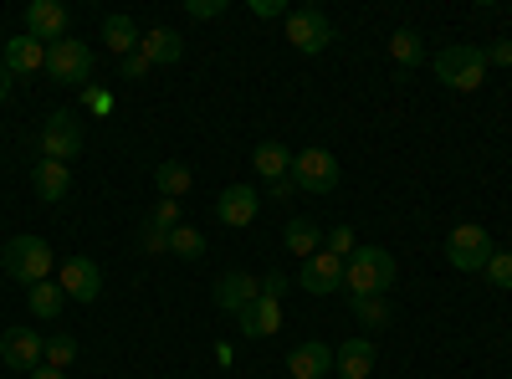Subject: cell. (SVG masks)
Wrapping results in <instances>:
<instances>
[{
  "instance_id": "6da1fadb",
  "label": "cell",
  "mask_w": 512,
  "mask_h": 379,
  "mask_svg": "<svg viewBox=\"0 0 512 379\" xmlns=\"http://www.w3.org/2000/svg\"><path fill=\"white\" fill-rule=\"evenodd\" d=\"M344 287L354 298H384V287H395V257L384 246H354L344 262Z\"/></svg>"
},
{
  "instance_id": "7a4b0ae2",
  "label": "cell",
  "mask_w": 512,
  "mask_h": 379,
  "mask_svg": "<svg viewBox=\"0 0 512 379\" xmlns=\"http://www.w3.org/2000/svg\"><path fill=\"white\" fill-rule=\"evenodd\" d=\"M0 267H6L16 282H26V287L47 282L52 277V241H41V236H11L6 251H0Z\"/></svg>"
},
{
  "instance_id": "3957f363",
  "label": "cell",
  "mask_w": 512,
  "mask_h": 379,
  "mask_svg": "<svg viewBox=\"0 0 512 379\" xmlns=\"http://www.w3.org/2000/svg\"><path fill=\"white\" fill-rule=\"evenodd\" d=\"M436 77L446 82V88H456V93H477L487 82V52L472 47V41H456V47H446L436 57Z\"/></svg>"
},
{
  "instance_id": "277c9868",
  "label": "cell",
  "mask_w": 512,
  "mask_h": 379,
  "mask_svg": "<svg viewBox=\"0 0 512 379\" xmlns=\"http://www.w3.org/2000/svg\"><path fill=\"white\" fill-rule=\"evenodd\" d=\"M492 251H497V241L482 231V226H456L451 236H446V262L456 267V272H482L487 262H492Z\"/></svg>"
},
{
  "instance_id": "5b68a950",
  "label": "cell",
  "mask_w": 512,
  "mask_h": 379,
  "mask_svg": "<svg viewBox=\"0 0 512 379\" xmlns=\"http://www.w3.org/2000/svg\"><path fill=\"white\" fill-rule=\"evenodd\" d=\"M47 72L52 82H67V88H82V82H93V52L88 41H57V47H47Z\"/></svg>"
},
{
  "instance_id": "8992f818",
  "label": "cell",
  "mask_w": 512,
  "mask_h": 379,
  "mask_svg": "<svg viewBox=\"0 0 512 379\" xmlns=\"http://www.w3.org/2000/svg\"><path fill=\"white\" fill-rule=\"evenodd\" d=\"M292 185L308 190V195L338 190V159H333L328 149H303V154H292Z\"/></svg>"
},
{
  "instance_id": "52a82bcc",
  "label": "cell",
  "mask_w": 512,
  "mask_h": 379,
  "mask_svg": "<svg viewBox=\"0 0 512 379\" xmlns=\"http://www.w3.org/2000/svg\"><path fill=\"white\" fill-rule=\"evenodd\" d=\"M287 41L303 57H318L328 41H333V21L318 11V6H303V11H287Z\"/></svg>"
},
{
  "instance_id": "ba28073f",
  "label": "cell",
  "mask_w": 512,
  "mask_h": 379,
  "mask_svg": "<svg viewBox=\"0 0 512 379\" xmlns=\"http://www.w3.org/2000/svg\"><path fill=\"white\" fill-rule=\"evenodd\" d=\"M41 149H47V159H57V164L82 154V123H77L72 108H57L47 123H41Z\"/></svg>"
},
{
  "instance_id": "9c48e42d",
  "label": "cell",
  "mask_w": 512,
  "mask_h": 379,
  "mask_svg": "<svg viewBox=\"0 0 512 379\" xmlns=\"http://www.w3.org/2000/svg\"><path fill=\"white\" fill-rule=\"evenodd\" d=\"M297 287L313 292V298L338 292V287H344V257H333V251H313V257L297 267Z\"/></svg>"
},
{
  "instance_id": "30bf717a",
  "label": "cell",
  "mask_w": 512,
  "mask_h": 379,
  "mask_svg": "<svg viewBox=\"0 0 512 379\" xmlns=\"http://www.w3.org/2000/svg\"><path fill=\"white\" fill-rule=\"evenodd\" d=\"M26 36H36L41 47H57V41H67V6L62 0H31L26 6Z\"/></svg>"
},
{
  "instance_id": "8fae6325",
  "label": "cell",
  "mask_w": 512,
  "mask_h": 379,
  "mask_svg": "<svg viewBox=\"0 0 512 379\" xmlns=\"http://www.w3.org/2000/svg\"><path fill=\"white\" fill-rule=\"evenodd\" d=\"M57 282H62L67 298H77V303H93L98 292H103V272H98L93 257H67L62 272H57Z\"/></svg>"
},
{
  "instance_id": "7c38bea8",
  "label": "cell",
  "mask_w": 512,
  "mask_h": 379,
  "mask_svg": "<svg viewBox=\"0 0 512 379\" xmlns=\"http://www.w3.org/2000/svg\"><path fill=\"white\" fill-rule=\"evenodd\" d=\"M41 349H47V339H41L36 328H6L0 333V359H6L11 369H41Z\"/></svg>"
},
{
  "instance_id": "4fadbf2b",
  "label": "cell",
  "mask_w": 512,
  "mask_h": 379,
  "mask_svg": "<svg viewBox=\"0 0 512 379\" xmlns=\"http://www.w3.org/2000/svg\"><path fill=\"white\" fill-rule=\"evenodd\" d=\"M256 205H262V200H256V190L251 185H231V190H221L216 195V221L221 226H251L256 221Z\"/></svg>"
},
{
  "instance_id": "5bb4252c",
  "label": "cell",
  "mask_w": 512,
  "mask_h": 379,
  "mask_svg": "<svg viewBox=\"0 0 512 379\" xmlns=\"http://www.w3.org/2000/svg\"><path fill=\"white\" fill-rule=\"evenodd\" d=\"M236 323H241L246 339H272V333L282 328V308H277L272 298H262V292H256V298L236 313Z\"/></svg>"
},
{
  "instance_id": "9a60e30c",
  "label": "cell",
  "mask_w": 512,
  "mask_h": 379,
  "mask_svg": "<svg viewBox=\"0 0 512 379\" xmlns=\"http://www.w3.org/2000/svg\"><path fill=\"white\" fill-rule=\"evenodd\" d=\"M287 374H292V379H323V374H333V349L318 344V339L297 344V349L287 354Z\"/></svg>"
},
{
  "instance_id": "2e32d148",
  "label": "cell",
  "mask_w": 512,
  "mask_h": 379,
  "mask_svg": "<svg viewBox=\"0 0 512 379\" xmlns=\"http://www.w3.org/2000/svg\"><path fill=\"white\" fill-rule=\"evenodd\" d=\"M333 374L338 379H369L374 374V344L369 339H344L333 349Z\"/></svg>"
},
{
  "instance_id": "e0dca14e",
  "label": "cell",
  "mask_w": 512,
  "mask_h": 379,
  "mask_svg": "<svg viewBox=\"0 0 512 379\" xmlns=\"http://www.w3.org/2000/svg\"><path fill=\"white\" fill-rule=\"evenodd\" d=\"M0 62H6L11 67V77H26V72H47V47H41V41L36 36H11L6 41V57H0Z\"/></svg>"
},
{
  "instance_id": "ac0fdd59",
  "label": "cell",
  "mask_w": 512,
  "mask_h": 379,
  "mask_svg": "<svg viewBox=\"0 0 512 379\" xmlns=\"http://www.w3.org/2000/svg\"><path fill=\"white\" fill-rule=\"evenodd\" d=\"M256 292H262V282H256V277H246V272H226V277L216 282V308H221V313H241V308L256 298Z\"/></svg>"
},
{
  "instance_id": "d6986e66",
  "label": "cell",
  "mask_w": 512,
  "mask_h": 379,
  "mask_svg": "<svg viewBox=\"0 0 512 379\" xmlns=\"http://www.w3.org/2000/svg\"><path fill=\"white\" fill-rule=\"evenodd\" d=\"M31 190L47 200V205H57L72 190V170H67V164H57V159H41L36 170H31Z\"/></svg>"
},
{
  "instance_id": "ffe728a7",
  "label": "cell",
  "mask_w": 512,
  "mask_h": 379,
  "mask_svg": "<svg viewBox=\"0 0 512 379\" xmlns=\"http://www.w3.org/2000/svg\"><path fill=\"white\" fill-rule=\"evenodd\" d=\"M139 52L149 57V67H169V62H180V52H185V41L169 31V26H154V31H144V41H139Z\"/></svg>"
},
{
  "instance_id": "44dd1931",
  "label": "cell",
  "mask_w": 512,
  "mask_h": 379,
  "mask_svg": "<svg viewBox=\"0 0 512 379\" xmlns=\"http://www.w3.org/2000/svg\"><path fill=\"white\" fill-rule=\"evenodd\" d=\"M251 164H256V175H262L267 185H272V180H287V175H292V149L277 144V139H267V144H256Z\"/></svg>"
},
{
  "instance_id": "7402d4cb",
  "label": "cell",
  "mask_w": 512,
  "mask_h": 379,
  "mask_svg": "<svg viewBox=\"0 0 512 379\" xmlns=\"http://www.w3.org/2000/svg\"><path fill=\"white\" fill-rule=\"evenodd\" d=\"M103 41H108L118 57H128V52H139L144 31L134 26V16H108V21H103Z\"/></svg>"
},
{
  "instance_id": "603a6c76",
  "label": "cell",
  "mask_w": 512,
  "mask_h": 379,
  "mask_svg": "<svg viewBox=\"0 0 512 379\" xmlns=\"http://www.w3.org/2000/svg\"><path fill=\"white\" fill-rule=\"evenodd\" d=\"M154 185H159V195H164V200H180V195L195 185V175H190V164H180V159H164L159 170H154Z\"/></svg>"
},
{
  "instance_id": "cb8c5ba5",
  "label": "cell",
  "mask_w": 512,
  "mask_h": 379,
  "mask_svg": "<svg viewBox=\"0 0 512 379\" xmlns=\"http://www.w3.org/2000/svg\"><path fill=\"white\" fill-rule=\"evenodd\" d=\"M62 308H67V292H62V282H52V277H47V282H36V287H31V313H36L41 323H52Z\"/></svg>"
},
{
  "instance_id": "d4e9b609",
  "label": "cell",
  "mask_w": 512,
  "mask_h": 379,
  "mask_svg": "<svg viewBox=\"0 0 512 379\" xmlns=\"http://www.w3.org/2000/svg\"><path fill=\"white\" fill-rule=\"evenodd\" d=\"M282 241H287V251H297V257H313L318 251V241H323V231L308 221V216H297V221H287V231H282Z\"/></svg>"
},
{
  "instance_id": "484cf974",
  "label": "cell",
  "mask_w": 512,
  "mask_h": 379,
  "mask_svg": "<svg viewBox=\"0 0 512 379\" xmlns=\"http://www.w3.org/2000/svg\"><path fill=\"white\" fill-rule=\"evenodd\" d=\"M169 251H175V257H185V262H200V257H205V236H200L195 226H175V231H169Z\"/></svg>"
},
{
  "instance_id": "4316f807",
  "label": "cell",
  "mask_w": 512,
  "mask_h": 379,
  "mask_svg": "<svg viewBox=\"0 0 512 379\" xmlns=\"http://www.w3.org/2000/svg\"><path fill=\"white\" fill-rule=\"evenodd\" d=\"M72 359H77V339H72V333H52V339H47V349H41V364L67 369Z\"/></svg>"
},
{
  "instance_id": "83f0119b",
  "label": "cell",
  "mask_w": 512,
  "mask_h": 379,
  "mask_svg": "<svg viewBox=\"0 0 512 379\" xmlns=\"http://www.w3.org/2000/svg\"><path fill=\"white\" fill-rule=\"evenodd\" d=\"M390 57H395L400 67H420V57H425L420 36H415V31H395V36H390Z\"/></svg>"
},
{
  "instance_id": "f1b7e54d",
  "label": "cell",
  "mask_w": 512,
  "mask_h": 379,
  "mask_svg": "<svg viewBox=\"0 0 512 379\" xmlns=\"http://www.w3.org/2000/svg\"><path fill=\"white\" fill-rule=\"evenodd\" d=\"M354 318L364 328H384V323H390V303H384V298H354Z\"/></svg>"
},
{
  "instance_id": "f546056e",
  "label": "cell",
  "mask_w": 512,
  "mask_h": 379,
  "mask_svg": "<svg viewBox=\"0 0 512 379\" xmlns=\"http://www.w3.org/2000/svg\"><path fill=\"white\" fill-rule=\"evenodd\" d=\"M482 272H487V282H492V287H502V292H507V287H512V251H492V262H487Z\"/></svg>"
},
{
  "instance_id": "4dcf8cb0",
  "label": "cell",
  "mask_w": 512,
  "mask_h": 379,
  "mask_svg": "<svg viewBox=\"0 0 512 379\" xmlns=\"http://www.w3.org/2000/svg\"><path fill=\"white\" fill-rule=\"evenodd\" d=\"M149 221H154L159 231H175V226H185V221H180V200H159V205L149 210Z\"/></svg>"
},
{
  "instance_id": "1f68e13d",
  "label": "cell",
  "mask_w": 512,
  "mask_h": 379,
  "mask_svg": "<svg viewBox=\"0 0 512 379\" xmlns=\"http://www.w3.org/2000/svg\"><path fill=\"white\" fill-rule=\"evenodd\" d=\"M328 251L349 262V257H354V231H349V226H333V231H328Z\"/></svg>"
},
{
  "instance_id": "d6a6232c",
  "label": "cell",
  "mask_w": 512,
  "mask_h": 379,
  "mask_svg": "<svg viewBox=\"0 0 512 379\" xmlns=\"http://www.w3.org/2000/svg\"><path fill=\"white\" fill-rule=\"evenodd\" d=\"M139 246H144V251H169V231H159L154 221H144V226H139Z\"/></svg>"
},
{
  "instance_id": "836d02e7",
  "label": "cell",
  "mask_w": 512,
  "mask_h": 379,
  "mask_svg": "<svg viewBox=\"0 0 512 379\" xmlns=\"http://www.w3.org/2000/svg\"><path fill=\"white\" fill-rule=\"evenodd\" d=\"M144 72H149V57H144V52H128V57H123V82H139Z\"/></svg>"
},
{
  "instance_id": "e575fe53",
  "label": "cell",
  "mask_w": 512,
  "mask_h": 379,
  "mask_svg": "<svg viewBox=\"0 0 512 379\" xmlns=\"http://www.w3.org/2000/svg\"><path fill=\"white\" fill-rule=\"evenodd\" d=\"M195 21H210V16H221L226 11V0H190V6H185Z\"/></svg>"
},
{
  "instance_id": "d590c367",
  "label": "cell",
  "mask_w": 512,
  "mask_h": 379,
  "mask_svg": "<svg viewBox=\"0 0 512 379\" xmlns=\"http://www.w3.org/2000/svg\"><path fill=\"white\" fill-rule=\"evenodd\" d=\"M292 282L282 277V272H272V277H262V298H272V303H282V292H287Z\"/></svg>"
},
{
  "instance_id": "8d00e7d4",
  "label": "cell",
  "mask_w": 512,
  "mask_h": 379,
  "mask_svg": "<svg viewBox=\"0 0 512 379\" xmlns=\"http://www.w3.org/2000/svg\"><path fill=\"white\" fill-rule=\"evenodd\" d=\"M82 98H88V108H93V113H113V93H103V88H88Z\"/></svg>"
},
{
  "instance_id": "74e56055",
  "label": "cell",
  "mask_w": 512,
  "mask_h": 379,
  "mask_svg": "<svg viewBox=\"0 0 512 379\" xmlns=\"http://www.w3.org/2000/svg\"><path fill=\"white\" fill-rule=\"evenodd\" d=\"M487 62H497V67H512V41H492V47H487Z\"/></svg>"
},
{
  "instance_id": "f35d334b",
  "label": "cell",
  "mask_w": 512,
  "mask_h": 379,
  "mask_svg": "<svg viewBox=\"0 0 512 379\" xmlns=\"http://www.w3.org/2000/svg\"><path fill=\"white\" fill-rule=\"evenodd\" d=\"M251 16H287L282 0H251Z\"/></svg>"
},
{
  "instance_id": "ab89813d",
  "label": "cell",
  "mask_w": 512,
  "mask_h": 379,
  "mask_svg": "<svg viewBox=\"0 0 512 379\" xmlns=\"http://www.w3.org/2000/svg\"><path fill=\"white\" fill-rule=\"evenodd\" d=\"M292 190H297V185H292V175H287V180H272V185H267V195H272V200H287Z\"/></svg>"
},
{
  "instance_id": "60d3db41",
  "label": "cell",
  "mask_w": 512,
  "mask_h": 379,
  "mask_svg": "<svg viewBox=\"0 0 512 379\" xmlns=\"http://www.w3.org/2000/svg\"><path fill=\"white\" fill-rule=\"evenodd\" d=\"M6 98H11V67L0 62V103H6Z\"/></svg>"
},
{
  "instance_id": "b9f144b4",
  "label": "cell",
  "mask_w": 512,
  "mask_h": 379,
  "mask_svg": "<svg viewBox=\"0 0 512 379\" xmlns=\"http://www.w3.org/2000/svg\"><path fill=\"white\" fill-rule=\"evenodd\" d=\"M31 379H67L62 369H52V364H41V369H31Z\"/></svg>"
}]
</instances>
